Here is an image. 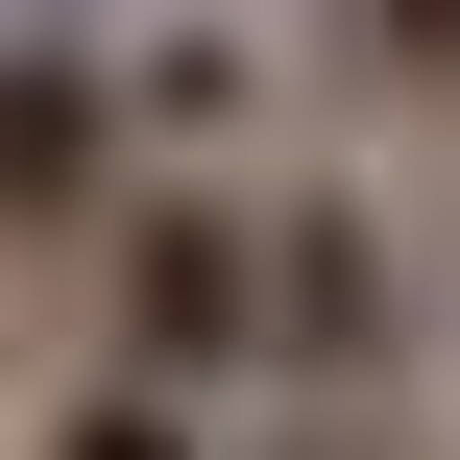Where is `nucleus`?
Instances as JSON below:
<instances>
[{"label":"nucleus","mask_w":460,"mask_h":460,"mask_svg":"<svg viewBox=\"0 0 460 460\" xmlns=\"http://www.w3.org/2000/svg\"><path fill=\"white\" fill-rule=\"evenodd\" d=\"M291 218V388H412V340H437V267L364 218V194H267Z\"/></svg>","instance_id":"f03ea898"},{"label":"nucleus","mask_w":460,"mask_h":460,"mask_svg":"<svg viewBox=\"0 0 460 460\" xmlns=\"http://www.w3.org/2000/svg\"><path fill=\"white\" fill-rule=\"evenodd\" d=\"M24 460H218V388H170V364H73V388L24 412Z\"/></svg>","instance_id":"20e7f679"},{"label":"nucleus","mask_w":460,"mask_h":460,"mask_svg":"<svg viewBox=\"0 0 460 460\" xmlns=\"http://www.w3.org/2000/svg\"><path fill=\"white\" fill-rule=\"evenodd\" d=\"M121 121H146V170H218L267 121V24H146L121 49Z\"/></svg>","instance_id":"7ed1b4c3"},{"label":"nucleus","mask_w":460,"mask_h":460,"mask_svg":"<svg viewBox=\"0 0 460 460\" xmlns=\"http://www.w3.org/2000/svg\"><path fill=\"white\" fill-rule=\"evenodd\" d=\"M315 73H340V97H460V0H340Z\"/></svg>","instance_id":"39448f33"},{"label":"nucleus","mask_w":460,"mask_h":460,"mask_svg":"<svg viewBox=\"0 0 460 460\" xmlns=\"http://www.w3.org/2000/svg\"><path fill=\"white\" fill-rule=\"evenodd\" d=\"M49 291L97 315V364H170V388H243L291 364V218L218 194V170H121L97 243H49Z\"/></svg>","instance_id":"f257e3e1"}]
</instances>
